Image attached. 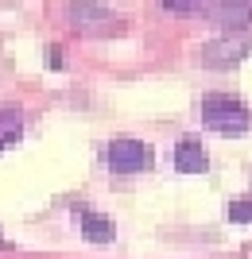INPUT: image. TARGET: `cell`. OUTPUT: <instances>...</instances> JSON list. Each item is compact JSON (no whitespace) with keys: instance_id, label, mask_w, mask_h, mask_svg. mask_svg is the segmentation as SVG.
Returning <instances> with one entry per match:
<instances>
[{"instance_id":"3","label":"cell","mask_w":252,"mask_h":259,"mask_svg":"<svg viewBox=\"0 0 252 259\" xmlns=\"http://www.w3.org/2000/svg\"><path fill=\"white\" fill-rule=\"evenodd\" d=\"M248 39L244 35H221V39H213V43L202 47V62L209 66H233V62H241L244 54H248Z\"/></svg>"},{"instance_id":"6","label":"cell","mask_w":252,"mask_h":259,"mask_svg":"<svg viewBox=\"0 0 252 259\" xmlns=\"http://www.w3.org/2000/svg\"><path fill=\"white\" fill-rule=\"evenodd\" d=\"M206 16L225 27H244V23H252V4H209Z\"/></svg>"},{"instance_id":"9","label":"cell","mask_w":252,"mask_h":259,"mask_svg":"<svg viewBox=\"0 0 252 259\" xmlns=\"http://www.w3.org/2000/svg\"><path fill=\"white\" fill-rule=\"evenodd\" d=\"M0 244H4V240H0Z\"/></svg>"},{"instance_id":"1","label":"cell","mask_w":252,"mask_h":259,"mask_svg":"<svg viewBox=\"0 0 252 259\" xmlns=\"http://www.w3.org/2000/svg\"><path fill=\"white\" fill-rule=\"evenodd\" d=\"M198 116L202 124L213 132H225V136H241V132L252 128V112L241 97L233 93H206L202 105H198Z\"/></svg>"},{"instance_id":"2","label":"cell","mask_w":252,"mask_h":259,"mask_svg":"<svg viewBox=\"0 0 252 259\" xmlns=\"http://www.w3.org/2000/svg\"><path fill=\"white\" fill-rule=\"evenodd\" d=\"M105 166L117 174H132V170H148L152 166V147L140 140H132V136H117V140L105 143V151H101Z\"/></svg>"},{"instance_id":"5","label":"cell","mask_w":252,"mask_h":259,"mask_svg":"<svg viewBox=\"0 0 252 259\" xmlns=\"http://www.w3.org/2000/svg\"><path fill=\"white\" fill-rule=\"evenodd\" d=\"M175 166L183 174H202L209 166V151L202 147V140H194V136H187V140L175 143Z\"/></svg>"},{"instance_id":"8","label":"cell","mask_w":252,"mask_h":259,"mask_svg":"<svg viewBox=\"0 0 252 259\" xmlns=\"http://www.w3.org/2000/svg\"><path fill=\"white\" fill-rule=\"evenodd\" d=\"M167 12H178V16H194V12H206L202 4H190V0H167Z\"/></svg>"},{"instance_id":"7","label":"cell","mask_w":252,"mask_h":259,"mask_svg":"<svg viewBox=\"0 0 252 259\" xmlns=\"http://www.w3.org/2000/svg\"><path fill=\"white\" fill-rule=\"evenodd\" d=\"M229 221H237V225H252V197H233V201H229Z\"/></svg>"},{"instance_id":"4","label":"cell","mask_w":252,"mask_h":259,"mask_svg":"<svg viewBox=\"0 0 252 259\" xmlns=\"http://www.w3.org/2000/svg\"><path fill=\"white\" fill-rule=\"evenodd\" d=\"M78 213V225H82V236L93 240V244H109L113 236H117V225H113L105 213H93L89 205H74Z\"/></svg>"}]
</instances>
